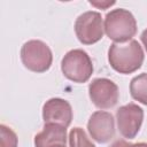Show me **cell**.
<instances>
[{"mask_svg": "<svg viewBox=\"0 0 147 147\" xmlns=\"http://www.w3.org/2000/svg\"><path fill=\"white\" fill-rule=\"evenodd\" d=\"M144 51L137 40H130L126 44H111L108 51V61L110 67L119 74H132L144 63Z\"/></svg>", "mask_w": 147, "mask_h": 147, "instance_id": "6da1fadb", "label": "cell"}, {"mask_svg": "<svg viewBox=\"0 0 147 147\" xmlns=\"http://www.w3.org/2000/svg\"><path fill=\"white\" fill-rule=\"evenodd\" d=\"M105 32L116 44L127 42L137 33V21L126 9H113L105 17Z\"/></svg>", "mask_w": 147, "mask_h": 147, "instance_id": "7a4b0ae2", "label": "cell"}, {"mask_svg": "<svg viewBox=\"0 0 147 147\" xmlns=\"http://www.w3.org/2000/svg\"><path fill=\"white\" fill-rule=\"evenodd\" d=\"M61 70L65 78L75 83H86L93 74L90 55L83 49L69 51L61 61Z\"/></svg>", "mask_w": 147, "mask_h": 147, "instance_id": "3957f363", "label": "cell"}, {"mask_svg": "<svg viewBox=\"0 0 147 147\" xmlns=\"http://www.w3.org/2000/svg\"><path fill=\"white\" fill-rule=\"evenodd\" d=\"M23 65L33 72L47 71L53 62V54L47 44L41 40H29L21 48Z\"/></svg>", "mask_w": 147, "mask_h": 147, "instance_id": "277c9868", "label": "cell"}, {"mask_svg": "<svg viewBox=\"0 0 147 147\" xmlns=\"http://www.w3.org/2000/svg\"><path fill=\"white\" fill-rule=\"evenodd\" d=\"M103 23L98 11H85L75 22V32L78 40L84 45H92L101 40L103 36Z\"/></svg>", "mask_w": 147, "mask_h": 147, "instance_id": "5b68a950", "label": "cell"}, {"mask_svg": "<svg viewBox=\"0 0 147 147\" xmlns=\"http://www.w3.org/2000/svg\"><path fill=\"white\" fill-rule=\"evenodd\" d=\"M88 94L93 105L100 109L115 107L119 92L117 85L108 78H95L88 85Z\"/></svg>", "mask_w": 147, "mask_h": 147, "instance_id": "8992f818", "label": "cell"}, {"mask_svg": "<svg viewBox=\"0 0 147 147\" xmlns=\"http://www.w3.org/2000/svg\"><path fill=\"white\" fill-rule=\"evenodd\" d=\"M116 119L119 133L126 139H133L141 127L144 110L136 103H127L117 109Z\"/></svg>", "mask_w": 147, "mask_h": 147, "instance_id": "52a82bcc", "label": "cell"}, {"mask_svg": "<svg viewBox=\"0 0 147 147\" xmlns=\"http://www.w3.org/2000/svg\"><path fill=\"white\" fill-rule=\"evenodd\" d=\"M90 136L99 144H106L115 134V121L110 113L98 110L93 113L87 123Z\"/></svg>", "mask_w": 147, "mask_h": 147, "instance_id": "ba28073f", "label": "cell"}, {"mask_svg": "<svg viewBox=\"0 0 147 147\" xmlns=\"http://www.w3.org/2000/svg\"><path fill=\"white\" fill-rule=\"evenodd\" d=\"M42 119L45 124L53 123L68 127L72 121V108L67 100L52 98L42 107Z\"/></svg>", "mask_w": 147, "mask_h": 147, "instance_id": "9c48e42d", "label": "cell"}, {"mask_svg": "<svg viewBox=\"0 0 147 147\" xmlns=\"http://www.w3.org/2000/svg\"><path fill=\"white\" fill-rule=\"evenodd\" d=\"M67 127L59 124H45L42 131L36 134V147H51L54 145H65L67 142Z\"/></svg>", "mask_w": 147, "mask_h": 147, "instance_id": "30bf717a", "label": "cell"}, {"mask_svg": "<svg viewBox=\"0 0 147 147\" xmlns=\"http://www.w3.org/2000/svg\"><path fill=\"white\" fill-rule=\"evenodd\" d=\"M131 96L138 102L147 106V74H140L131 79L130 83Z\"/></svg>", "mask_w": 147, "mask_h": 147, "instance_id": "8fae6325", "label": "cell"}, {"mask_svg": "<svg viewBox=\"0 0 147 147\" xmlns=\"http://www.w3.org/2000/svg\"><path fill=\"white\" fill-rule=\"evenodd\" d=\"M70 147H95L82 127H74L69 133Z\"/></svg>", "mask_w": 147, "mask_h": 147, "instance_id": "7c38bea8", "label": "cell"}, {"mask_svg": "<svg viewBox=\"0 0 147 147\" xmlns=\"http://www.w3.org/2000/svg\"><path fill=\"white\" fill-rule=\"evenodd\" d=\"M17 136L16 133L5 124L0 125V144L1 147H17Z\"/></svg>", "mask_w": 147, "mask_h": 147, "instance_id": "4fadbf2b", "label": "cell"}, {"mask_svg": "<svg viewBox=\"0 0 147 147\" xmlns=\"http://www.w3.org/2000/svg\"><path fill=\"white\" fill-rule=\"evenodd\" d=\"M110 147H137V146H136V144H131V142H127L125 140L119 139V140L114 141Z\"/></svg>", "mask_w": 147, "mask_h": 147, "instance_id": "5bb4252c", "label": "cell"}, {"mask_svg": "<svg viewBox=\"0 0 147 147\" xmlns=\"http://www.w3.org/2000/svg\"><path fill=\"white\" fill-rule=\"evenodd\" d=\"M90 3L91 5H93V6H95V7H99V8H101V9H105L106 8V6H111V5H114L115 3V1H111V2H101V3H99V2H94V1H90Z\"/></svg>", "mask_w": 147, "mask_h": 147, "instance_id": "9a60e30c", "label": "cell"}, {"mask_svg": "<svg viewBox=\"0 0 147 147\" xmlns=\"http://www.w3.org/2000/svg\"><path fill=\"white\" fill-rule=\"evenodd\" d=\"M141 41H142V44H144V46H145V48H146V52H147V29L146 30H144V32L141 33Z\"/></svg>", "mask_w": 147, "mask_h": 147, "instance_id": "2e32d148", "label": "cell"}, {"mask_svg": "<svg viewBox=\"0 0 147 147\" xmlns=\"http://www.w3.org/2000/svg\"><path fill=\"white\" fill-rule=\"evenodd\" d=\"M136 146L137 147H147V144L146 142H138V144H136Z\"/></svg>", "mask_w": 147, "mask_h": 147, "instance_id": "e0dca14e", "label": "cell"}, {"mask_svg": "<svg viewBox=\"0 0 147 147\" xmlns=\"http://www.w3.org/2000/svg\"><path fill=\"white\" fill-rule=\"evenodd\" d=\"M51 147H65V145H54V146H51Z\"/></svg>", "mask_w": 147, "mask_h": 147, "instance_id": "ac0fdd59", "label": "cell"}]
</instances>
